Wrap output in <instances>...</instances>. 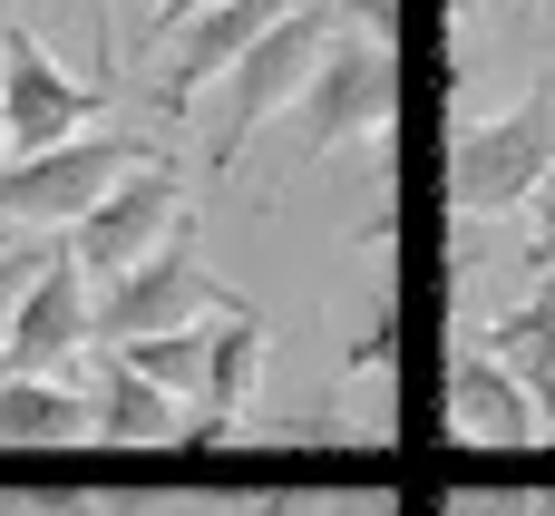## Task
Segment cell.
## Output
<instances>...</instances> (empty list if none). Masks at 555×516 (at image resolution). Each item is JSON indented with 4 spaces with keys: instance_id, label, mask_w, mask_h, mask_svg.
Wrapping results in <instances>:
<instances>
[{
    "instance_id": "1",
    "label": "cell",
    "mask_w": 555,
    "mask_h": 516,
    "mask_svg": "<svg viewBox=\"0 0 555 516\" xmlns=\"http://www.w3.org/2000/svg\"><path fill=\"white\" fill-rule=\"evenodd\" d=\"M546 176H555V78L537 68L507 117H468L449 137V205H459V224H498V215H527Z\"/></svg>"
},
{
    "instance_id": "2",
    "label": "cell",
    "mask_w": 555,
    "mask_h": 516,
    "mask_svg": "<svg viewBox=\"0 0 555 516\" xmlns=\"http://www.w3.org/2000/svg\"><path fill=\"white\" fill-rule=\"evenodd\" d=\"M156 137H127V127H98V137H59L39 156H0V224L20 234H68L127 166H146Z\"/></svg>"
},
{
    "instance_id": "3",
    "label": "cell",
    "mask_w": 555,
    "mask_h": 516,
    "mask_svg": "<svg viewBox=\"0 0 555 516\" xmlns=\"http://www.w3.org/2000/svg\"><path fill=\"white\" fill-rule=\"evenodd\" d=\"M332 29H351L332 0H302L293 20H273L234 68H224V117H215V146H205V166L224 176L234 156H244V137L263 127V117H283L293 98H302V78L322 68V49H332Z\"/></svg>"
},
{
    "instance_id": "4",
    "label": "cell",
    "mask_w": 555,
    "mask_h": 516,
    "mask_svg": "<svg viewBox=\"0 0 555 516\" xmlns=\"http://www.w3.org/2000/svg\"><path fill=\"white\" fill-rule=\"evenodd\" d=\"M293 117H302V156H341V146L380 137V127L400 117V59H390V39L332 29V49H322V68L302 78Z\"/></svg>"
},
{
    "instance_id": "5",
    "label": "cell",
    "mask_w": 555,
    "mask_h": 516,
    "mask_svg": "<svg viewBox=\"0 0 555 516\" xmlns=\"http://www.w3.org/2000/svg\"><path fill=\"white\" fill-rule=\"evenodd\" d=\"M234 293L215 283V263H205V244H195V224H176L146 263H127V273H107L98 283V341H146V332H195V322H215Z\"/></svg>"
},
{
    "instance_id": "6",
    "label": "cell",
    "mask_w": 555,
    "mask_h": 516,
    "mask_svg": "<svg viewBox=\"0 0 555 516\" xmlns=\"http://www.w3.org/2000/svg\"><path fill=\"white\" fill-rule=\"evenodd\" d=\"M176 224H195V205H185V166L156 146L146 166H127L78 224H68V254L88 263V283H107V273H127V263H146Z\"/></svg>"
},
{
    "instance_id": "7",
    "label": "cell",
    "mask_w": 555,
    "mask_h": 516,
    "mask_svg": "<svg viewBox=\"0 0 555 516\" xmlns=\"http://www.w3.org/2000/svg\"><path fill=\"white\" fill-rule=\"evenodd\" d=\"M88 351H98V283H88V263L68 254V234H59V254H49L39 283L20 293V322H10V341H0V371L88 380Z\"/></svg>"
},
{
    "instance_id": "8",
    "label": "cell",
    "mask_w": 555,
    "mask_h": 516,
    "mask_svg": "<svg viewBox=\"0 0 555 516\" xmlns=\"http://www.w3.org/2000/svg\"><path fill=\"white\" fill-rule=\"evenodd\" d=\"M0 98H10V156H39V146H59V137H88L98 107H107V88L68 78L39 29H10V39H0Z\"/></svg>"
},
{
    "instance_id": "9",
    "label": "cell",
    "mask_w": 555,
    "mask_h": 516,
    "mask_svg": "<svg viewBox=\"0 0 555 516\" xmlns=\"http://www.w3.org/2000/svg\"><path fill=\"white\" fill-rule=\"evenodd\" d=\"M293 10H302V0H205V10H185V20H166V49H176V59L156 68V107L185 117V107L244 59L273 20H293Z\"/></svg>"
},
{
    "instance_id": "10",
    "label": "cell",
    "mask_w": 555,
    "mask_h": 516,
    "mask_svg": "<svg viewBox=\"0 0 555 516\" xmlns=\"http://www.w3.org/2000/svg\"><path fill=\"white\" fill-rule=\"evenodd\" d=\"M263 361H273V332H263V312H254V302H224V312L205 322V400L185 410V449H224V439L244 429Z\"/></svg>"
},
{
    "instance_id": "11",
    "label": "cell",
    "mask_w": 555,
    "mask_h": 516,
    "mask_svg": "<svg viewBox=\"0 0 555 516\" xmlns=\"http://www.w3.org/2000/svg\"><path fill=\"white\" fill-rule=\"evenodd\" d=\"M537 429H546V410L527 400V380L498 351L459 341V361H449V439H468V449H537Z\"/></svg>"
},
{
    "instance_id": "12",
    "label": "cell",
    "mask_w": 555,
    "mask_h": 516,
    "mask_svg": "<svg viewBox=\"0 0 555 516\" xmlns=\"http://www.w3.org/2000/svg\"><path fill=\"white\" fill-rule=\"evenodd\" d=\"M88 410H98V439L107 449H185V400L156 390L127 351H98L88 361Z\"/></svg>"
},
{
    "instance_id": "13",
    "label": "cell",
    "mask_w": 555,
    "mask_h": 516,
    "mask_svg": "<svg viewBox=\"0 0 555 516\" xmlns=\"http://www.w3.org/2000/svg\"><path fill=\"white\" fill-rule=\"evenodd\" d=\"M0 439H10V449H68V439H98L88 380H39V371H0Z\"/></svg>"
},
{
    "instance_id": "14",
    "label": "cell",
    "mask_w": 555,
    "mask_h": 516,
    "mask_svg": "<svg viewBox=\"0 0 555 516\" xmlns=\"http://www.w3.org/2000/svg\"><path fill=\"white\" fill-rule=\"evenodd\" d=\"M468 341H478V351H498V361H507V371L527 380V400H537V410L555 420V283L537 293V302L498 312L488 332H468Z\"/></svg>"
},
{
    "instance_id": "15",
    "label": "cell",
    "mask_w": 555,
    "mask_h": 516,
    "mask_svg": "<svg viewBox=\"0 0 555 516\" xmlns=\"http://www.w3.org/2000/svg\"><path fill=\"white\" fill-rule=\"evenodd\" d=\"M107 351H127V361H137V371H146L156 390H176L185 410L205 400V322H195V332H146V341H107Z\"/></svg>"
},
{
    "instance_id": "16",
    "label": "cell",
    "mask_w": 555,
    "mask_h": 516,
    "mask_svg": "<svg viewBox=\"0 0 555 516\" xmlns=\"http://www.w3.org/2000/svg\"><path fill=\"white\" fill-rule=\"evenodd\" d=\"M59 244H0V341H10V322H20V293L39 283V263H49Z\"/></svg>"
},
{
    "instance_id": "17",
    "label": "cell",
    "mask_w": 555,
    "mask_h": 516,
    "mask_svg": "<svg viewBox=\"0 0 555 516\" xmlns=\"http://www.w3.org/2000/svg\"><path fill=\"white\" fill-rule=\"evenodd\" d=\"M390 341H400V312H371V322H361V341L341 351V371H351V380H371V371H390Z\"/></svg>"
},
{
    "instance_id": "18",
    "label": "cell",
    "mask_w": 555,
    "mask_h": 516,
    "mask_svg": "<svg viewBox=\"0 0 555 516\" xmlns=\"http://www.w3.org/2000/svg\"><path fill=\"white\" fill-rule=\"evenodd\" d=\"M527 263H537V273H555V176L537 185V205H527Z\"/></svg>"
},
{
    "instance_id": "19",
    "label": "cell",
    "mask_w": 555,
    "mask_h": 516,
    "mask_svg": "<svg viewBox=\"0 0 555 516\" xmlns=\"http://www.w3.org/2000/svg\"><path fill=\"white\" fill-rule=\"evenodd\" d=\"M341 498H302V488H273V498H244L234 516H332Z\"/></svg>"
},
{
    "instance_id": "20",
    "label": "cell",
    "mask_w": 555,
    "mask_h": 516,
    "mask_svg": "<svg viewBox=\"0 0 555 516\" xmlns=\"http://www.w3.org/2000/svg\"><path fill=\"white\" fill-rule=\"evenodd\" d=\"M332 10H341L351 29H371V39H390V29H400V0H332Z\"/></svg>"
},
{
    "instance_id": "21",
    "label": "cell",
    "mask_w": 555,
    "mask_h": 516,
    "mask_svg": "<svg viewBox=\"0 0 555 516\" xmlns=\"http://www.w3.org/2000/svg\"><path fill=\"white\" fill-rule=\"evenodd\" d=\"M449 516H527V498H498V488H459Z\"/></svg>"
},
{
    "instance_id": "22",
    "label": "cell",
    "mask_w": 555,
    "mask_h": 516,
    "mask_svg": "<svg viewBox=\"0 0 555 516\" xmlns=\"http://www.w3.org/2000/svg\"><path fill=\"white\" fill-rule=\"evenodd\" d=\"M527 516H555V488H527Z\"/></svg>"
},
{
    "instance_id": "23",
    "label": "cell",
    "mask_w": 555,
    "mask_h": 516,
    "mask_svg": "<svg viewBox=\"0 0 555 516\" xmlns=\"http://www.w3.org/2000/svg\"><path fill=\"white\" fill-rule=\"evenodd\" d=\"M478 10H488V0H449V20H478Z\"/></svg>"
},
{
    "instance_id": "24",
    "label": "cell",
    "mask_w": 555,
    "mask_h": 516,
    "mask_svg": "<svg viewBox=\"0 0 555 516\" xmlns=\"http://www.w3.org/2000/svg\"><path fill=\"white\" fill-rule=\"evenodd\" d=\"M0 146H10V98H0Z\"/></svg>"
},
{
    "instance_id": "25",
    "label": "cell",
    "mask_w": 555,
    "mask_h": 516,
    "mask_svg": "<svg viewBox=\"0 0 555 516\" xmlns=\"http://www.w3.org/2000/svg\"><path fill=\"white\" fill-rule=\"evenodd\" d=\"M137 10H156V0H137Z\"/></svg>"
},
{
    "instance_id": "26",
    "label": "cell",
    "mask_w": 555,
    "mask_h": 516,
    "mask_svg": "<svg viewBox=\"0 0 555 516\" xmlns=\"http://www.w3.org/2000/svg\"><path fill=\"white\" fill-rule=\"evenodd\" d=\"M546 20H555V0H546Z\"/></svg>"
},
{
    "instance_id": "27",
    "label": "cell",
    "mask_w": 555,
    "mask_h": 516,
    "mask_svg": "<svg viewBox=\"0 0 555 516\" xmlns=\"http://www.w3.org/2000/svg\"><path fill=\"white\" fill-rule=\"evenodd\" d=\"M146 20H156V10H146Z\"/></svg>"
},
{
    "instance_id": "28",
    "label": "cell",
    "mask_w": 555,
    "mask_h": 516,
    "mask_svg": "<svg viewBox=\"0 0 555 516\" xmlns=\"http://www.w3.org/2000/svg\"><path fill=\"white\" fill-rule=\"evenodd\" d=\"M88 516H98V507H88Z\"/></svg>"
}]
</instances>
